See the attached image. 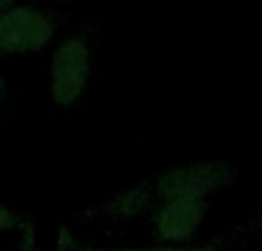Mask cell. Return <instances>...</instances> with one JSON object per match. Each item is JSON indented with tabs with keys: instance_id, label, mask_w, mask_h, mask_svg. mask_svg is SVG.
Instances as JSON below:
<instances>
[{
	"instance_id": "1",
	"label": "cell",
	"mask_w": 262,
	"mask_h": 251,
	"mask_svg": "<svg viewBox=\"0 0 262 251\" xmlns=\"http://www.w3.org/2000/svg\"><path fill=\"white\" fill-rule=\"evenodd\" d=\"M235 175L237 169L228 161H195L166 171L149 182V187L157 205L170 201H209V196L228 187Z\"/></svg>"
},
{
	"instance_id": "2",
	"label": "cell",
	"mask_w": 262,
	"mask_h": 251,
	"mask_svg": "<svg viewBox=\"0 0 262 251\" xmlns=\"http://www.w3.org/2000/svg\"><path fill=\"white\" fill-rule=\"evenodd\" d=\"M92 74V51L83 37H67L49 62V97L58 109H72L85 95Z\"/></svg>"
},
{
	"instance_id": "3",
	"label": "cell",
	"mask_w": 262,
	"mask_h": 251,
	"mask_svg": "<svg viewBox=\"0 0 262 251\" xmlns=\"http://www.w3.org/2000/svg\"><path fill=\"white\" fill-rule=\"evenodd\" d=\"M55 37V23L41 7L21 5L0 16V53L28 55L46 49Z\"/></svg>"
},
{
	"instance_id": "4",
	"label": "cell",
	"mask_w": 262,
	"mask_h": 251,
	"mask_svg": "<svg viewBox=\"0 0 262 251\" xmlns=\"http://www.w3.org/2000/svg\"><path fill=\"white\" fill-rule=\"evenodd\" d=\"M207 207L209 201H170L154 205V238L168 247H180L182 242H189L207 215Z\"/></svg>"
},
{
	"instance_id": "5",
	"label": "cell",
	"mask_w": 262,
	"mask_h": 251,
	"mask_svg": "<svg viewBox=\"0 0 262 251\" xmlns=\"http://www.w3.org/2000/svg\"><path fill=\"white\" fill-rule=\"evenodd\" d=\"M154 196L149 182H143L134 189H127L124 194H118L115 198H111L108 203L99 205L97 210H92V217H101V219H127V217H136L145 210H154Z\"/></svg>"
},
{
	"instance_id": "6",
	"label": "cell",
	"mask_w": 262,
	"mask_h": 251,
	"mask_svg": "<svg viewBox=\"0 0 262 251\" xmlns=\"http://www.w3.org/2000/svg\"><path fill=\"white\" fill-rule=\"evenodd\" d=\"M21 224H23L21 215H16L12 207H7V205H3V203H0V233L14 231V228H18Z\"/></svg>"
},
{
	"instance_id": "7",
	"label": "cell",
	"mask_w": 262,
	"mask_h": 251,
	"mask_svg": "<svg viewBox=\"0 0 262 251\" xmlns=\"http://www.w3.org/2000/svg\"><path fill=\"white\" fill-rule=\"evenodd\" d=\"M175 247H168V244H159V247H136V249H76V251H172ZM74 251V249H72Z\"/></svg>"
},
{
	"instance_id": "8",
	"label": "cell",
	"mask_w": 262,
	"mask_h": 251,
	"mask_svg": "<svg viewBox=\"0 0 262 251\" xmlns=\"http://www.w3.org/2000/svg\"><path fill=\"white\" fill-rule=\"evenodd\" d=\"M172 251H221L216 244H207V247H175Z\"/></svg>"
},
{
	"instance_id": "9",
	"label": "cell",
	"mask_w": 262,
	"mask_h": 251,
	"mask_svg": "<svg viewBox=\"0 0 262 251\" xmlns=\"http://www.w3.org/2000/svg\"><path fill=\"white\" fill-rule=\"evenodd\" d=\"M18 3H21V0H0V16H3L5 12H9L12 7H16Z\"/></svg>"
},
{
	"instance_id": "10",
	"label": "cell",
	"mask_w": 262,
	"mask_h": 251,
	"mask_svg": "<svg viewBox=\"0 0 262 251\" xmlns=\"http://www.w3.org/2000/svg\"><path fill=\"white\" fill-rule=\"evenodd\" d=\"M3 97H5V76L0 74V101H3Z\"/></svg>"
}]
</instances>
